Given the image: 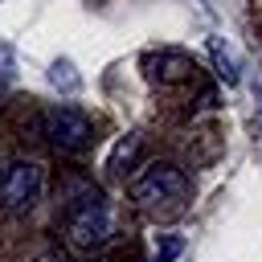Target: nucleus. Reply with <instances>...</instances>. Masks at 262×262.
I'll use <instances>...</instances> for the list:
<instances>
[{
    "instance_id": "f257e3e1",
    "label": "nucleus",
    "mask_w": 262,
    "mask_h": 262,
    "mask_svg": "<svg viewBox=\"0 0 262 262\" xmlns=\"http://www.w3.org/2000/svg\"><path fill=\"white\" fill-rule=\"evenodd\" d=\"M106 233H111V209L98 188H86L66 209V237L74 250H94L106 242Z\"/></svg>"
},
{
    "instance_id": "423d86ee",
    "label": "nucleus",
    "mask_w": 262,
    "mask_h": 262,
    "mask_svg": "<svg viewBox=\"0 0 262 262\" xmlns=\"http://www.w3.org/2000/svg\"><path fill=\"white\" fill-rule=\"evenodd\" d=\"M160 70H156V78L160 82H180V78H188L192 74V61L184 57V53H160V61H156Z\"/></svg>"
},
{
    "instance_id": "39448f33",
    "label": "nucleus",
    "mask_w": 262,
    "mask_h": 262,
    "mask_svg": "<svg viewBox=\"0 0 262 262\" xmlns=\"http://www.w3.org/2000/svg\"><path fill=\"white\" fill-rule=\"evenodd\" d=\"M209 57H213L217 74L225 78V86H233V82H237V57L225 49V41H221V37H209Z\"/></svg>"
},
{
    "instance_id": "9b49d317",
    "label": "nucleus",
    "mask_w": 262,
    "mask_h": 262,
    "mask_svg": "<svg viewBox=\"0 0 262 262\" xmlns=\"http://www.w3.org/2000/svg\"><path fill=\"white\" fill-rule=\"evenodd\" d=\"M0 176H4V164H0Z\"/></svg>"
},
{
    "instance_id": "7ed1b4c3",
    "label": "nucleus",
    "mask_w": 262,
    "mask_h": 262,
    "mask_svg": "<svg viewBox=\"0 0 262 262\" xmlns=\"http://www.w3.org/2000/svg\"><path fill=\"white\" fill-rule=\"evenodd\" d=\"M41 184H45V172L37 160H16V164H4V176H0V205L4 209H29L37 205L41 196Z\"/></svg>"
},
{
    "instance_id": "1a4fd4ad",
    "label": "nucleus",
    "mask_w": 262,
    "mask_h": 262,
    "mask_svg": "<svg viewBox=\"0 0 262 262\" xmlns=\"http://www.w3.org/2000/svg\"><path fill=\"white\" fill-rule=\"evenodd\" d=\"M70 70H74L70 61H53V70H49L53 86H70V90H74V86H78V74H70Z\"/></svg>"
},
{
    "instance_id": "20e7f679",
    "label": "nucleus",
    "mask_w": 262,
    "mask_h": 262,
    "mask_svg": "<svg viewBox=\"0 0 262 262\" xmlns=\"http://www.w3.org/2000/svg\"><path fill=\"white\" fill-rule=\"evenodd\" d=\"M41 127H45V139H49L53 147H61V151H78V147H86L90 135H94L90 115H82L78 106H49L45 119H41Z\"/></svg>"
},
{
    "instance_id": "6e6552de",
    "label": "nucleus",
    "mask_w": 262,
    "mask_h": 262,
    "mask_svg": "<svg viewBox=\"0 0 262 262\" xmlns=\"http://www.w3.org/2000/svg\"><path fill=\"white\" fill-rule=\"evenodd\" d=\"M135 151H139V135H127V139H119V147L111 151V168L119 172V168H123V160H131Z\"/></svg>"
},
{
    "instance_id": "0eeeda50",
    "label": "nucleus",
    "mask_w": 262,
    "mask_h": 262,
    "mask_svg": "<svg viewBox=\"0 0 262 262\" xmlns=\"http://www.w3.org/2000/svg\"><path fill=\"white\" fill-rule=\"evenodd\" d=\"M176 254H184V237H180V233H164V237L156 242V254H151V262H172Z\"/></svg>"
},
{
    "instance_id": "9d476101",
    "label": "nucleus",
    "mask_w": 262,
    "mask_h": 262,
    "mask_svg": "<svg viewBox=\"0 0 262 262\" xmlns=\"http://www.w3.org/2000/svg\"><path fill=\"white\" fill-rule=\"evenodd\" d=\"M33 262H66V254H61V250H41Z\"/></svg>"
},
{
    "instance_id": "f03ea898",
    "label": "nucleus",
    "mask_w": 262,
    "mask_h": 262,
    "mask_svg": "<svg viewBox=\"0 0 262 262\" xmlns=\"http://www.w3.org/2000/svg\"><path fill=\"white\" fill-rule=\"evenodd\" d=\"M188 196V176L176 164H151L131 180V201L139 209H168Z\"/></svg>"
}]
</instances>
